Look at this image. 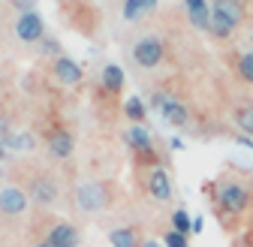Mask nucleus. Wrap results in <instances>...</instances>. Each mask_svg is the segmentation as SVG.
I'll use <instances>...</instances> for the list:
<instances>
[{"mask_svg": "<svg viewBox=\"0 0 253 247\" xmlns=\"http://www.w3.org/2000/svg\"><path fill=\"white\" fill-rule=\"evenodd\" d=\"M217 205L223 214H229V217H238V214L247 211L250 205V193L241 181H223L220 184V190H217Z\"/></svg>", "mask_w": 253, "mask_h": 247, "instance_id": "1", "label": "nucleus"}, {"mask_svg": "<svg viewBox=\"0 0 253 247\" xmlns=\"http://www.w3.org/2000/svg\"><path fill=\"white\" fill-rule=\"evenodd\" d=\"M166 57V45L160 37H139L136 45H133V60L142 67V70H154L160 67Z\"/></svg>", "mask_w": 253, "mask_h": 247, "instance_id": "2", "label": "nucleus"}, {"mask_svg": "<svg viewBox=\"0 0 253 247\" xmlns=\"http://www.w3.org/2000/svg\"><path fill=\"white\" fill-rule=\"evenodd\" d=\"M27 205H30V196L21 187H15V184H6V187L0 190V217L15 220L27 211Z\"/></svg>", "mask_w": 253, "mask_h": 247, "instance_id": "3", "label": "nucleus"}, {"mask_svg": "<svg viewBox=\"0 0 253 247\" xmlns=\"http://www.w3.org/2000/svg\"><path fill=\"white\" fill-rule=\"evenodd\" d=\"M42 241H48L51 247H79L82 244V232L70 220H51L45 226V238Z\"/></svg>", "mask_w": 253, "mask_h": 247, "instance_id": "4", "label": "nucleus"}, {"mask_svg": "<svg viewBox=\"0 0 253 247\" xmlns=\"http://www.w3.org/2000/svg\"><path fill=\"white\" fill-rule=\"evenodd\" d=\"M15 37L21 42H40L45 37V21L37 9H30V12H18L15 18Z\"/></svg>", "mask_w": 253, "mask_h": 247, "instance_id": "5", "label": "nucleus"}, {"mask_svg": "<svg viewBox=\"0 0 253 247\" xmlns=\"http://www.w3.org/2000/svg\"><path fill=\"white\" fill-rule=\"evenodd\" d=\"M45 148L51 151V157L67 160V157H73V151H76V139H73V133L63 127V124H54V127L45 133Z\"/></svg>", "mask_w": 253, "mask_h": 247, "instance_id": "6", "label": "nucleus"}, {"mask_svg": "<svg viewBox=\"0 0 253 247\" xmlns=\"http://www.w3.org/2000/svg\"><path fill=\"white\" fill-rule=\"evenodd\" d=\"M126 145H130V148L139 154V160H151V163H157L154 136H151V130L145 127V124H133V127L126 130Z\"/></svg>", "mask_w": 253, "mask_h": 247, "instance_id": "7", "label": "nucleus"}, {"mask_svg": "<svg viewBox=\"0 0 253 247\" xmlns=\"http://www.w3.org/2000/svg\"><path fill=\"white\" fill-rule=\"evenodd\" d=\"M175 184H172V175L163 169V166H154L151 172H148V178H145V190L157 199V202H169L172 199V190Z\"/></svg>", "mask_w": 253, "mask_h": 247, "instance_id": "8", "label": "nucleus"}, {"mask_svg": "<svg viewBox=\"0 0 253 247\" xmlns=\"http://www.w3.org/2000/svg\"><path fill=\"white\" fill-rule=\"evenodd\" d=\"M51 73H54V79L60 84H82L84 82V70L67 54H60V57L51 60Z\"/></svg>", "mask_w": 253, "mask_h": 247, "instance_id": "9", "label": "nucleus"}, {"mask_svg": "<svg viewBox=\"0 0 253 247\" xmlns=\"http://www.w3.org/2000/svg\"><path fill=\"white\" fill-rule=\"evenodd\" d=\"M76 199H79V208L84 214L103 211L106 208V187H103V184H82L79 193H76Z\"/></svg>", "mask_w": 253, "mask_h": 247, "instance_id": "10", "label": "nucleus"}, {"mask_svg": "<svg viewBox=\"0 0 253 247\" xmlns=\"http://www.w3.org/2000/svg\"><path fill=\"white\" fill-rule=\"evenodd\" d=\"M24 193H30V199L45 208V205H51V202L57 199V184H54L48 175H34V181L27 184Z\"/></svg>", "mask_w": 253, "mask_h": 247, "instance_id": "11", "label": "nucleus"}, {"mask_svg": "<svg viewBox=\"0 0 253 247\" xmlns=\"http://www.w3.org/2000/svg\"><path fill=\"white\" fill-rule=\"evenodd\" d=\"M157 112H160V118L166 124H172V127H187V124H190V109L181 100H175V97H166L163 106L157 109Z\"/></svg>", "mask_w": 253, "mask_h": 247, "instance_id": "12", "label": "nucleus"}, {"mask_svg": "<svg viewBox=\"0 0 253 247\" xmlns=\"http://www.w3.org/2000/svg\"><path fill=\"white\" fill-rule=\"evenodd\" d=\"M211 12L220 15L223 21H229L235 30H238V24L244 21V3H241V0H214Z\"/></svg>", "mask_w": 253, "mask_h": 247, "instance_id": "13", "label": "nucleus"}, {"mask_svg": "<svg viewBox=\"0 0 253 247\" xmlns=\"http://www.w3.org/2000/svg\"><path fill=\"white\" fill-rule=\"evenodd\" d=\"M187 6V15H190V24L199 27V30H208V21H211V6L205 0H184Z\"/></svg>", "mask_w": 253, "mask_h": 247, "instance_id": "14", "label": "nucleus"}, {"mask_svg": "<svg viewBox=\"0 0 253 247\" xmlns=\"http://www.w3.org/2000/svg\"><path fill=\"white\" fill-rule=\"evenodd\" d=\"M109 244L112 247H139L142 244V235L136 226H118L109 232Z\"/></svg>", "mask_w": 253, "mask_h": 247, "instance_id": "15", "label": "nucleus"}, {"mask_svg": "<svg viewBox=\"0 0 253 247\" xmlns=\"http://www.w3.org/2000/svg\"><path fill=\"white\" fill-rule=\"evenodd\" d=\"M103 90L112 94V97H118L124 90V70L118 64H106L103 67Z\"/></svg>", "mask_w": 253, "mask_h": 247, "instance_id": "16", "label": "nucleus"}, {"mask_svg": "<svg viewBox=\"0 0 253 247\" xmlns=\"http://www.w3.org/2000/svg\"><path fill=\"white\" fill-rule=\"evenodd\" d=\"M145 115H148V103L142 97H130L124 103V118H130L133 124H145Z\"/></svg>", "mask_w": 253, "mask_h": 247, "instance_id": "17", "label": "nucleus"}, {"mask_svg": "<svg viewBox=\"0 0 253 247\" xmlns=\"http://www.w3.org/2000/svg\"><path fill=\"white\" fill-rule=\"evenodd\" d=\"M0 145H3L6 151H27L30 145H34V139L24 136V133H6L3 139H0Z\"/></svg>", "mask_w": 253, "mask_h": 247, "instance_id": "18", "label": "nucleus"}, {"mask_svg": "<svg viewBox=\"0 0 253 247\" xmlns=\"http://www.w3.org/2000/svg\"><path fill=\"white\" fill-rule=\"evenodd\" d=\"M235 73H238V79H241V82L253 84V51H244V54L238 57V64H235Z\"/></svg>", "mask_w": 253, "mask_h": 247, "instance_id": "19", "label": "nucleus"}, {"mask_svg": "<svg viewBox=\"0 0 253 247\" xmlns=\"http://www.w3.org/2000/svg\"><path fill=\"white\" fill-rule=\"evenodd\" d=\"M235 124H238V130L253 136V106H238L235 109Z\"/></svg>", "mask_w": 253, "mask_h": 247, "instance_id": "20", "label": "nucleus"}, {"mask_svg": "<svg viewBox=\"0 0 253 247\" xmlns=\"http://www.w3.org/2000/svg\"><path fill=\"white\" fill-rule=\"evenodd\" d=\"M190 226H193V220H190V214H187L184 208H178V211H172V229H178V232H184V235H190Z\"/></svg>", "mask_w": 253, "mask_h": 247, "instance_id": "21", "label": "nucleus"}, {"mask_svg": "<svg viewBox=\"0 0 253 247\" xmlns=\"http://www.w3.org/2000/svg\"><path fill=\"white\" fill-rule=\"evenodd\" d=\"M142 15H145L142 0H124V18H126V21H139Z\"/></svg>", "mask_w": 253, "mask_h": 247, "instance_id": "22", "label": "nucleus"}, {"mask_svg": "<svg viewBox=\"0 0 253 247\" xmlns=\"http://www.w3.org/2000/svg\"><path fill=\"white\" fill-rule=\"evenodd\" d=\"M166 247H190V241H187V235H184V232L169 229V232H166Z\"/></svg>", "mask_w": 253, "mask_h": 247, "instance_id": "23", "label": "nucleus"}, {"mask_svg": "<svg viewBox=\"0 0 253 247\" xmlns=\"http://www.w3.org/2000/svg\"><path fill=\"white\" fill-rule=\"evenodd\" d=\"M12 6H15L18 12H30V9L37 6V0H12Z\"/></svg>", "mask_w": 253, "mask_h": 247, "instance_id": "24", "label": "nucleus"}, {"mask_svg": "<svg viewBox=\"0 0 253 247\" xmlns=\"http://www.w3.org/2000/svg\"><path fill=\"white\" fill-rule=\"evenodd\" d=\"M202 226H205V220H202V217H196V220H193V226H190V232L199 235V232H202Z\"/></svg>", "mask_w": 253, "mask_h": 247, "instance_id": "25", "label": "nucleus"}, {"mask_svg": "<svg viewBox=\"0 0 253 247\" xmlns=\"http://www.w3.org/2000/svg\"><path fill=\"white\" fill-rule=\"evenodd\" d=\"M157 3H160V0H142V6H145V12H151V9H157Z\"/></svg>", "mask_w": 253, "mask_h": 247, "instance_id": "26", "label": "nucleus"}, {"mask_svg": "<svg viewBox=\"0 0 253 247\" xmlns=\"http://www.w3.org/2000/svg\"><path fill=\"white\" fill-rule=\"evenodd\" d=\"M169 148H172V151H181V148H184V142L175 136V139H169Z\"/></svg>", "mask_w": 253, "mask_h": 247, "instance_id": "27", "label": "nucleus"}, {"mask_svg": "<svg viewBox=\"0 0 253 247\" xmlns=\"http://www.w3.org/2000/svg\"><path fill=\"white\" fill-rule=\"evenodd\" d=\"M139 247H163V244H160V241H151V238H148V241H142Z\"/></svg>", "mask_w": 253, "mask_h": 247, "instance_id": "28", "label": "nucleus"}, {"mask_svg": "<svg viewBox=\"0 0 253 247\" xmlns=\"http://www.w3.org/2000/svg\"><path fill=\"white\" fill-rule=\"evenodd\" d=\"M34 247H51V244H48V241H37Z\"/></svg>", "mask_w": 253, "mask_h": 247, "instance_id": "29", "label": "nucleus"}]
</instances>
